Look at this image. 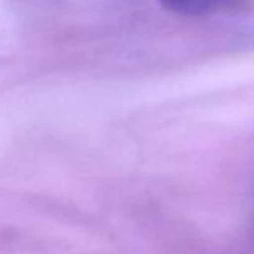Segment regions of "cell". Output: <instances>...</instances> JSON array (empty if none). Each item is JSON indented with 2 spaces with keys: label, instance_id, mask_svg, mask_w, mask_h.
Returning <instances> with one entry per match:
<instances>
[{
  "label": "cell",
  "instance_id": "1",
  "mask_svg": "<svg viewBox=\"0 0 254 254\" xmlns=\"http://www.w3.org/2000/svg\"><path fill=\"white\" fill-rule=\"evenodd\" d=\"M166 10L182 16H209L230 12L241 5L242 0H157Z\"/></svg>",
  "mask_w": 254,
  "mask_h": 254
}]
</instances>
